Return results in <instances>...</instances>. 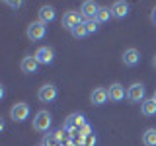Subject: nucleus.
Segmentation results:
<instances>
[{
	"label": "nucleus",
	"mask_w": 156,
	"mask_h": 146,
	"mask_svg": "<svg viewBox=\"0 0 156 146\" xmlns=\"http://www.w3.org/2000/svg\"><path fill=\"white\" fill-rule=\"evenodd\" d=\"M152 66L156 68V55H154V58H152Z\"/></svg>",
	"instance_id": "obj_23"
},
{
	"label": "nucleus",
	"mask_w": 156,
	"mask_h": 146,
	"mask_svg": "<svg viewBox=\"0 0 156 146\" xmlns=\"http://www.w3.org/2000/svg\"><path fill=\"white\" fill-rule=\"evenodd\" d=\"M90 101H92V105H96V107L105 105L107 101H109V92H107V88H94L92 94H90Z\"/></svg>",
	"instance_id": "obj_8"
},
{
	"label": "nucleus",
	"mask_w": 156,
	"mask_h": 146,
	"mask_svg": "<svg viewBox=\"0 0 156 146\" xmlns=\"http://www.w3.org/2000/svg\"><path fill=\"white\" fill-rule=\"evenodd\" d=\"M37 14H39V22H43V23H51L53 19L57 18V10H55V6H51V4L41 6Z\"/></svg>",
	"instance_id": "obj_14"
},
{
	"label": "nucleus",
	"mask_w": 156,
	"mask_h": 146,
	"mask_svg": "<svg viewBox=\"0 0 156 146\" xmlns=\"http://www.w3.org/2000/svg\"><path fill=\"white\" fill-rule=\"evenodd\" d=\"M152 97H154V99H156V92H154V96H152Z\"/></svg>",
	"instance_id": "obj_24"
},
{
	"label": "nucleus",
	"mask_w": 156,
	"mask_h": 146,
	"mask_svg": "<svg viewBox=\"0 0 156 146\" xmlns=\"http://www.w3.org/2000/svg\"><path fill=\"white\" fill-rule=\"evenodd\" d=\"M26 35L29 41H43L47 35V23L39 22V19H35V22H31L26 29Z\"/></svg>",
	"instance_id": "obj_2"
},
{
	"label": "nucleus",
	"mask_w": 156,
	"mask_h": 146,
	"mask_svg": "<svg viewBox=\"0 0 156 146\" xmlns=\"http://www.w3.org/2000/svg\"><path fill=\"white\" fill-rule=\"evenodd\" d=\"M6 6H10V8H14V10H18V8H22L23 6V2H20V0H16V2H12V0H6Z\"/></svg>",
	"instance_id": "obj_21"
},
{
	"label": "nucleus",
	"mask_w": 156,
	"mask_h": 146,
	"mask_svg": "<svg viewBox=\"0 0 156 146\" xmlns=\"http://www.w3.org/2000/svg\"><path fill=\"white\" fill-rule=\"evenodd\" d=\"M51 125H53V115H51V111H47V109H39L35 117H33V129L37 130V133H47L49 129H51Z\"/></svg>",
	"instance_id": "obj_1"
},
{
	"label": "nucleus",
	"mask_w": 156,
	"mask_h": 146,
	"mask_svg": "<svg viewBox=\"0 0 156 146\" xmlns=\"http://www.w3.org/2000/svg\"><path fill=\"white\" fill-rule=\"evenodd\" d=\"M96 144H98V138H96V134L84 136V146H96Z\"/></svg>",
	"instance_id": "obj_20"
},
{
	"label": "nucleus",
	"mask_w": 156,
	"mask_h": 146,
	"mask_svg": "<svg viewBox=\"0 0 156 146\" xmlns=\"http://www.w3.org/2000/svg\"><path fill=\"white\" fill-rule=\"evenodd\" d=\"M111 14H113V18L117 19H123L129 16V2H125V0H115L113 4H111Z\"/></svg>",
	"instance_id": "obj_13"
},
{
	"label": "nucleus",
	"mask_w": 156,
	"mask_h": 146,
	"mask_svg": "<svg viewBox=\"0 0 156 146\" xmlns=\"http://www.w3.org/2000/svg\"><path fill=\"white\" fill-rule=\"evenodd\" d=\"M37 58V62L39 64H53V61H55V51H53V47H47V45H43V47H39L37 51H35V55H33Z\"/></svg>",
	"instance_id": "obj_7"
},
{
	"label": "nucleus",
	"mask_w": 156,
	"mask_h": 146,
	"mask_svg": "<svg viewBox=\"0 0 156 146\" xmlns=\"http://www.w3.org/2000/svg\"><path fill=\"white\" fill-rule=\"evenodd\" d=\"M20 68H22V72L23 74H35L37 72V68H39V62H37V58L35 57H31V55H27V57H23L22 58V62H20Z\"/></svg>",
	"instance_id": "obj_11"
},
{
	"label": "nucleus",
	"mask_w": 156,
	"mask_h": 146,
	"mask_svg": "<svg viewBox=\"0 0 156 146\" xmlns=\"http://www.w3.org/2000/svg\"><path fill=\"white\" fill-rule=\"evenodd\" d=\"M29 113H31V109H29V105L26 101H18V103H14L12 109H10V119H12L14 123H23L29 117Z\"/></svg>",
	"instance_id": "obj_4"
},
{
	"label": "nucleus",
	"mask_w": 156,
	"mask_h": 146,
	"mask_svg": "<svg viewBox=\"0 0 156 146\" xmlns=\"http://www.w3.org/2000/svg\"><path fill=\"white\" fill-rule=\"evenodd\" d=\"M152 22H154V23H156V8H154V10H152Z\"/></svg>",
	"instance_id": "obj_22"
},
{
	"label": "nucleus",
	"mask_w": 156,
	"mask_h": 146,
	"mask_svg": "<svg viewBox=\"0 0 156 146\" xmlns=\"http://www.w3.org/2000/svg\"><path fill=\"white\" fill-rule=\"evenodd\" d=\"M86 19L82 18L80 12H74V10H68V12H65V16H62V27L68 29V31H74V29L80 26V23H84Z\"/></svg>",
	"instance_id": "obj_5"
},
{
	"label": "nucleus",
	"mask_w": 156,
	"mask_h": 146,
	"mask_svg": "<svg viewBox=\"0 0 156 146\" xmlns=\"http://www.w3.org/2000/svg\"><path fill=\"white\" fill-rule=\"evenodd\" d=\"M146 88L143 82H133L129 88H127V99L133 101V103H143L146 99Z\"/></svg>",
	"instance_id": "obj_3"
},
{
	"label": "nucleus",
	"mask_w": 156,
	"mask_h": 146,
	"mask_svg": "<svg viewBox=\"0 0 156 146\" xmlns=\"http://www.w3.org/2000/svg\"><path fill=\"white\" fill-rule=\"evenodd\" d=\"M107 92H109V99L115 101V103H119V101H123L125 97H127V90L119 84V82H113V84H109Z\"/></svg>",
	"instance_id": "obj_10"
},
{
	"label": "nucleus",
	"mask_w": 156,
	"mask_h": 146,
	"mask_svg": "<svg viewBox=\"0 0 156 146\" xmlns=\"http://www.w3.org/2000/svg\"><path fill=\"white\" fill-rule=\"evenodd\" d=\"M113 18V14H111V8H105V6H100V10H98V14H96V22L98 23H105V22H109V19Z\"/></svg>",
	"instance_id": "obj_16"
},
{
	"label": "nucleus",
	"mask_w": 156,
	"mask_h": 146,
	"mask_svg": "<svg viewBox=\"0 0 156 146\" xmlns=\"http://www.w3.org/2000/svg\"><path fill=\"white\" fill-rule=\"evenodd\" d=\"M58 96V90L55 84H43L41 88L37 90V99L41 103H53Z\"/></svg>",
	"instance_id": "obj_6"
},
{
	"label": "nucleus",
	"mask_w": 156,
	"mask_h": 146,
	"mask_svg": "<svg viewBox=\"0 0 156 146\" xmlns=\"http://www.w3.org/2000/svg\"><path fill=\"white\" fill-rule=\"evenodd\" d=\"M39 146H43V144H39Z\"/></svg>",
	"instance_id": "obj_25"
},
{
	"label": "nucleus",
	"mask_w": 156,
	"mask_h": 146,
	"mask_svg": "<svg viewBox=\"0 0 156 146\" xmlns=\"http://www.w3.org/2000/svg\"><path fill=\"white\" fill-rule=\"evenodd\" d=\"M143 144L144 146H156V129L150 127L143 133Z\"/></svg>",
	"instance_id": "obj_17"
},
{
	"label": "nucleus",
	"mask_w": 156,
	"mask_h": 146,
	"mask_svg": "<svg viewBox=\"0 0 156 146\" xmlns=\"http://www.w3.org/2000/svg\"><path fill=\"white\" fill-rule=\"evenodd\" d=\"M98 26H100V23H98L96 19H86V29H88V35H90V33H96V31H98Z\"/></svg>",
	"instance_id": "obj_19"
},
{
	"label": "nucleus",
	"mask_w": 156,
	"mask_h": 146,
	"mask_svg": "<svg viewBox=\"0 0 156 146\" xmlns=\"http://www.w3.org/2000/svg\"><path fill=\"white\" fill-rule=\"evenodd\" d=\"M98 10H100V6H98L94 0H84L82 6H80V14H82L84 19H94L96 14H98Z\"/></svg>",
	"instance_id": "obj_12"
},
{
	"label": "nucleus",
	"mask_w": 156,
	"mask_h": 146,
	"mask_svg": "<svg viewBox=\"0 0 156 146\" xmlns=\"http://www.w3.org/2000/svg\"><path fill=\"white\" fill-rule=\"evenodd\" d=\"M140 113L144 117H154L156 115V99L154 97H146L143 103H140Z\"/></svg>",
	"instance_id": "obj_15"
},
{
	"label": "nucleus",
	"mask_w": 156,
	"mask_h": 146,
	"mask_svg": "<svg viewBox=\"0 0 156 146\" xmlns=\"http://www.w3.org/2000/svg\"><path fill=\"white\" fill-rule=\"evenodd\" d=\"M139 62H140V53H139V49H135V47L125 49V53H123V64L129 66V68H133V66L139 64Z\"/></svg>",
	"instance_id": "obj_9"
},
{
	"label": "nucleus",
	"mask_w": 156,
	"mask_h": 146,
	"mask_svg": "<svg viewBox=\"0 0 156 146\" xmlns=\"http://www.w3.org/2000/svg\"><path fill=\"white\" fill-rule=\"evenodd\" d=\"M88 35V29H86V22L84 23H80V26H78L74 31H72V37L74 39H84Z\"/></svg>",
	"instance_id": "obj_18"
}]
</instances>
